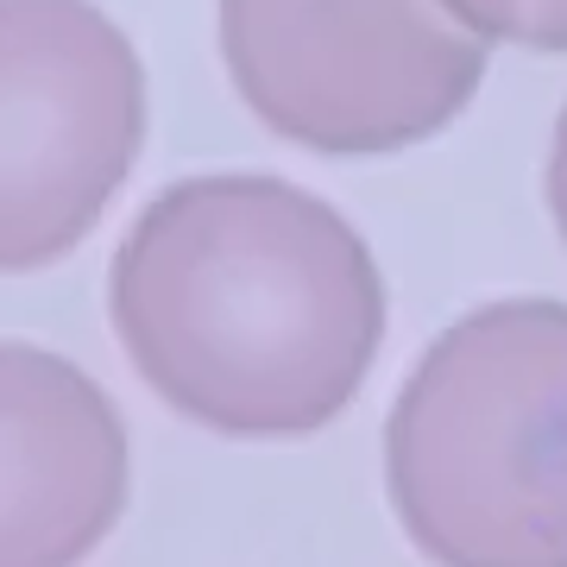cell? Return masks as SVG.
I'll return each mask as SVG.
<instances>
[{
    "mask_svg": "<svg viewBox=\"0 0 567 567\" xmlns=\"http://www.w3.org/2000/svg\"><path fill=\"white\" fill-rule=\"evenodd\" d=\"M221 39L246 102L322 152L423 140L486 70L429 0H227Z\"/></svg>",
    "mask_w": 567,
    "mask_h": 567,
    "instance_id": "6da1fadb",
    "label": "cell"
},
{
    "mask_svg": "<svg viewBox=\"0 0 567 567\" xmlns=\"http://www.w3.org/2000/svg\"><path fill=\"white\" fill-rule=\"evenodd\" d=\"M140 145V63L82 0H0V246L89 221Z\"/></svg>",
    "mask_w": 567,
    "mask_h": 567,
    "instance_id": "7a4b0ae2",
    "label": "cell"
},
{
    "mask_svg": "<svg viewBox=\"0 0 567 567\" xmlns=\"http://www.w3.org/2000/svg\"><path fill=\"white\" fill-rule=\"evenodd\" d=\"M447 7L480 32L536 44V51H567V0H447Z\"/></svg>",
    "mask_w": 567,
    "mask_h": 567,
    "instance_id": "3957f363",
    "label": "cell"
},
{
    "mask_svg": "<svg viewBox=\"0 0 567 567\" xmlns=\"http://www.w3.org/2000/svg\"><path fill=\"white\" fill-rule=\"evenodd\" d=\"M555 203H561V227H567V121H561V140H555Z\"/></svg>",
    "mask_w": 567,
    "mask_h": 567,
    "instance_id": "277c9868",
    "label": "cell"
}]
</instances>
